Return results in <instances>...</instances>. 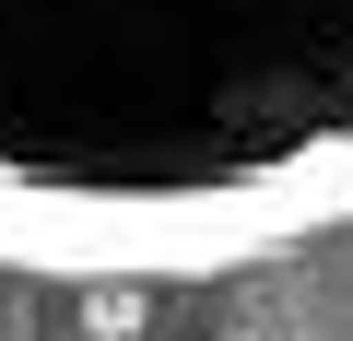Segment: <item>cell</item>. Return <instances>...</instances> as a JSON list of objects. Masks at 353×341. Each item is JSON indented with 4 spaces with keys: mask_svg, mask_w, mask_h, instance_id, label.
<instances>
[{
    "mask_svg": "<svg viewBox=\"0 0 353 341\" xmlns=\"http://www.w3.org/2000/svg\"><path fill=\"white\" fill-rule=\"evenodd\" d=\"M212 341H248V329H212Z\"/></svg>",
    "mask_w": 353,
    "mask_h": 341,
    "instance_id": "2",
    "label": "cell"
},
{
    "mask_svg": "<svg viewBox=\"0 0 353 341\" xmlns=\"http://www.w3.org/2000/svg\"><path fill=\"white\" fill-rule=\"evenodd\" d=\"M353 224V0H0V259L236 271Z\"/></svg>",
    "mask_w": 353,
    "mask_h": 341,
    "instance_id": "1",
    "label": "cell"
}]
</instances>
